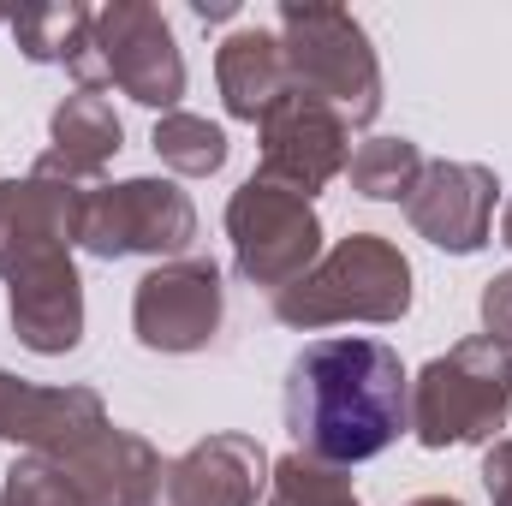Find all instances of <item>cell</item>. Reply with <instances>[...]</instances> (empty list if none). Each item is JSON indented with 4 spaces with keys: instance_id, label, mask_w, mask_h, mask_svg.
Listing matches in <instances>:
<instances>
[{
    "instance_id": "8992f818",
    "label": "cell",
    "mask_w": 512,
    "mask_h": 506,
    "mask_svg": "<svg viewBox=\"0 0 512 506\" xmlns=\"http://www.w3.org/2000/svg\"><path fill=\"white\" fill-rule=\"evenodd\" d=\"M197 239V209L173 179H120V185H96L90 209H84V233L78 245L102 262L120 256H173L191 251Z\"/></svg>"
},
{
    "instance_id": "7402d4cb",
    "label": "cell",
    "mask_w": 512,
    "mask_h": 506,
    "mask_svg": "<svg viewBox=\"0 0 512 506\" xmlns=\"http://www.w3.org/2000/svg\"><path fill=\"white\" fill-rule=\"evenodd\" d=\"M0 506H90V501H84V489L66 477V465L24 453V459L6 471V483H0Z\"/></svg>"
},
{
    "instance_id": "484cf974",
    "label": "cell",
    "mask_w": 512,
    "mask_h": 506,
    "mask_svg": "<svg viewBox=\"0 0 512 506\" xmlns=\"http://www.w3.org/2000/svg\"><path fill=\"white\" fill-rule=\"evenodd\" d=\"M405 506H465V501H453V495H417V501H405Z\"/></svg>"
},
{
    "instance_id": "d4e9b609",
    "label": "cell",
    "mask_w": 512,
    "mask_h": 506,
    "mask_svg": "<svg viewBox=\"0 0 512 506\" xmlns=\"http://www.w3.org/2000/svg\"><path fill=\"white\" fill-rule=\"evenodd\" d=\"M191 12H197L203 24H221V18H233L239 6H233V0H191Z\"/></svg>"
},
{
    "instance_id": "44dd1931",
    "label": "cell",
    "mask_w": 512,
    "mask_h": 506,
    "mask_svg": "<svg viewBox=\"0 0 512 506\" xmlns=\"http://www.w3.org/2000/svg\"><path fill=\"white\" fill-rule=\"evenodd\" d=\"M268 506H364V501H358V489L340 465H316L304 453H286V459H274Z\"/></svg>"
},
{
    "instance_id": "ba28073f",
    "label": "cell",
    "mask_w": 512,
    "mask_h": 506,
    "mask_svg": "<svg viewBox=\"0 0 512 506\" xmlns=\"http://www.w3.org/2000/svg\"><path fill=\"white\" fill-rule=\"evenodd\" d=\"M256 131H262V167H256V179L280 185V191H292L304 203L322 185H334L346 173V161H352V126L328 102H316L310 90H286L256 120Z\"/></svg>"
},
{
    "instance_id": "7c38bea8",
    "label": "cell",
    "mask_w": 512,
    "mask_h": 506,
    "mask_svg": "<svg viewBox=\"0 0 512 506\" xmlns=\"http://www.w3.org/2000/svg\"><path fill=\"white\" fill-rule=\"evenodd\" d=\"M102 429H108V405L96 387H30L0 370V441L36 459H66Z\"/></svg>"
},
{
    "instance_id": "d6986e66",
    "label": "cell",
    "mask_w": 512,
    "mask_h": 506,
    "mask_svg": "<svg viewBox=\"0 0 512 506\" xmlns=\"http://www.w3.org/2000/svg\"><path fill=\"white\" fill-rule=\"evenodd\" d=\"M346 173H352L358 197H370V203H405L411 185H417V173H423V149L411 137H370V143L352 149Z\"/></svg>"
},
{
    "instance_id": "cb8c5ba5",
    "label": "cell",
    "mask_w": 512,
    "mask_h": 506,
    "mask_svg": "<svg viewBox=\"0 0 512 506\" xmlns=\"http://www.w3.org/2000/svg\"><path fill=\"white\" fill-rule=\"evenodd\" d=\"M483 489L495 506H512V441H489L483 453Z\"/></svg>"
},
{
    "instance_id": "9a60e30c",
    "label": "cell",
    "mask_w": 512,
    "mask_h": 506,
    "mask_svg": "<svg viewBox=\"0 0 512 506\" xmlns=\"http://www.w3.org/2000/svg\"><path fill=\"white\" fill-rule=\"evenodd\" d=\"M54 465H66V477L84 489V501L90 506H161V477H167V465H161V453L143 441V435H131V429H102V435H90L78 453H66V459H54Z\"/></svg>"
},
{
    "instance_id": "30bf717a",
    "label": "cell",
    "mask_w": 512,
    "mask_h": 506,
    "mask_svg": "<svg viewBox=\"0 0 512 506\" xmlns=\"http://www.w3.org/2000/svg\"><path fill=\"white\" fill-rule=\"evenodd\" d=\"M84 179H72L66 167H54L48 155L24 173V179H0V274L12 280L24 262L48 251H72L84 233V209H90Z\"/></svg>"
},
{
    "instance_id": "5bb4252c",
    "label": "cell",
    "mask_w": 512,
    "mask_h": 506,
    "mask_svg": "<svg viewBox=\"0 0 512 506\" xmlns=\"http://www.w3.org/2000/svg\"><path fill=\"white\" fill-rule=\"evenodd\" d=\"M274 459L256 435H209L197 447H185L167 477H161V506H256L268 489Z\"/></svg>"
},
{
    "instance_id": "ac0fdd59",
    "label": "cell",
    "mask_w": 512,
    "mask_h": 506,
    "mask_svg": "<svg viewBox=\"0 0 512 506\" xmlns=\"http://www.w3.org/2000/svg\"><path fill=\"white\" fill-rule=\"evenodd\" d=\"M48 137H54V149H48V161L54 167H66L72 179H96L120 149H126V126H120V114H114V102L108 96H90V90H78V96H66L54 114H48Z\"/></svg>"
},
{
    "instance_id": "603a6c76",
    "label": "cell",
    "mask_w": 512,
    "mask_h": 506,
    "mask_svg": "<svg viewBox=\"0 0 512 506\" xmlns=\"http://www.w3.org/2000/svg\"><path fill=\"white\" fill-rule=\"evenodd\" d=\"M483 328H489V340H501L512 352V268L483 286Z\"/></svg>"
},
{
    "instance_id": "2e32d148",
    "label": "cell",
    "mask_w": 512,
    "mask_h": 506,
    "mask_svg": "<svg viewBox=\"0 0 512 506\" xmlns=\"http://www.w3.org/2000/svg\"><path fill=\"white\" fill-rule=\"evenodd\" d=\"M215 84H221L227 114L256 126V120L292 90V72H286V48H280V36L262 30V24L233 30V36L221 42V54H215Z\"/></svg>"
},
{
    "instance_id": "4fadbf2b",
    "label": "cell",
    "mask_w": 512,
    "mask_h": 506,
    "mask_svg": "<svg viewBox=\"0 0 512 506\" xmlns=\"http://www.w3.org/2000/svg\"><path fill=\"white\" fill-rule=\"evenodd\" d=\"M6 316L18 346H30L36 358H66L84 340V280L72 268V251H48L24 262L6 280Z\"/></svg>"
},
{
    "instance_id": "5b68a950",
    "label": "cell",
    "mask_w": 512,
    "mask_h": 506,
    "mask_svg": "<svg viewBox=\"0 0 512 506\" xmlns=\"http://www.w3.org/2000/svg\"><path fill=\"white\" fill-rule=\"evenodd\" d=\"M227 239H233V268L245 286L286 292L298 274L322 262V215L304 197L262 185L251 173L227 203Z\"/></svg>"
},
{
    "instance_id": "7a4b0ae2",
    "label": "cell",
    "mask_w": 512,
    "mask_h": 506,
    "mask_svg": "<svg viewBox=\"0 0 512 506\" xmlns=\"http://www.w3.org/2000/svg\"><path fill=\"white\" fill-rule=\"evenodd\" d=\"M411 310V262L382 233H346L310 274L274 292V322L334 328V322H399Z\"/></svg>"
},
{
    "instance_id": "3957f363",
    "label": "cell",
    "mask_w": 512,
    "mask_h": 506,
    "mask_svg": "<svg viewBox=\"0 0 512 506\" xmlns=\"http://www.w3.org/2000/svg\"><path fill=\"white\" fill-rule=\"evenodd\" d=\"M512 411V352L489 334H471L429 358L411 381V435L441 453V447H471V441H501Z\"/></svg>"
},
{
    "instance_id": "4316f807",
    "label": "cell",
    "mask_w": 512,
    "mask_h": 506,
    "mask_svg": "<svg viewBox=\"0 0 512 506\" xmlns=\"http://www.w3.org/2000/svg\"><path fill=\"white\" fill-rule=\"evenodd\" d=\"M501 245H507V251H512V203H507V209H501Z\"/></svg>"
},
{
    "instance_id": "8fae6325",
    "label": "cell",
    "mask_w": 512,
    "mask_h": 506,
    "mask_svg": "<svg viewBox=\"0 0 512 506\" xmlns=\"http://www.w3.org/2000/svg\"><path fill=\"white\" fill-rule=\"evenodd\" d=\"M495 203H501L495 167H483V161H423V173L405 197V221L435 251L471 256L495 233Z\"/></svg>"
},
{
    "instance_id": "277c9868",
    "label": "cell",
    "mask_w": 512,
    "mask_h": 506,
    "mask_svg": "<svg viewBox=\"0 0 512 506\" xmlns=\"http://www.w3.org/2000/svg\"><path fill=\"white\" fill-rule=\"evenodd\" d=\"M280 48H286L292 90H310L346 126H376V114H382V60H376L364 24L346 6L280 0Z\"/></svg>"
},
{
    "instance_id": "ffe728a7",
    "label": "cell",
    "mask_w": 512,
    "mask_h": 506,
    "mask_svg": "<svg viewBox=\"0 0 512 506\" xmlns=\"http://www.w3.org/2000/svg\"><path fill=\"white\" fill-rule=\"evenodd\" d=\"M149 149L161 155V167H173L185 179H209L227 167V131L209 126L203 114H161L149 131Z\"/></svg>"
},
{
    "instance_id": "9c48e42d",
    "label": "cell",
    "mask_w": 512,
    "mask_h": 506,
    "mask_svg": "<svg viewBox=\"0 0 512 506\" xmlns=\"http://www.w3.org/2000/svg\"><path fill=\"white\" fill-rule=\"evenodd\" d=\"M96 54L108 84L143 108L173 114V102L185 96V54L173 42V24L149 0H114L96 12Z\"/></svg>"
},
{
    "instance_id": "e0dca14e",
    "label": "cell",
    "mask_w": 512,
    "mask_h": 506,
    "mask_svg": "<svg viewBox=\"0 0 512 506\" xmlns=\"http://www.w3.org/2000/svg\"><path fill=\"white\" fill-rule=\"evenodd\" d=\"M12 36L24 48V60L36 66H66L78 78V90L102 96L108 90V72H102V54H96V12L66 0V6H30L12 18Z\"/></svg>"
},
{
    "instance_id": "6da1fadb",
    "label": "cell",
    "mask_w": 512,
    "mask_h": 506,
    "mask_svg": "<svg viewBox=\"0 0 512 506\" xmlns=\"http://www.w3.org/2000/svg\"><path fill=\"white\" fill-rule=\"evenodd\" d=\"M286 435L316 465H364L411 429V376L382 340H310L286 370Z\"/></svg>"
},
{
    "instance_id": "52a82bcc",
    "label": "cell",
    "mask_w": 512,
    "mask_h": 506,
    "mask_svg": "<svg viewBox=\"0 0 512 506\" xmlns=\"http://www.w3.org/2000/svg\"><path fill=\"white\" fill-rule=\"evenodd\" d=\"M221 316H227V286H221V268L209 256H173V262L149 268L131 292L137 346L167 352V358L203 352L221 334Z\"/></svg>"
}]
</instances>
